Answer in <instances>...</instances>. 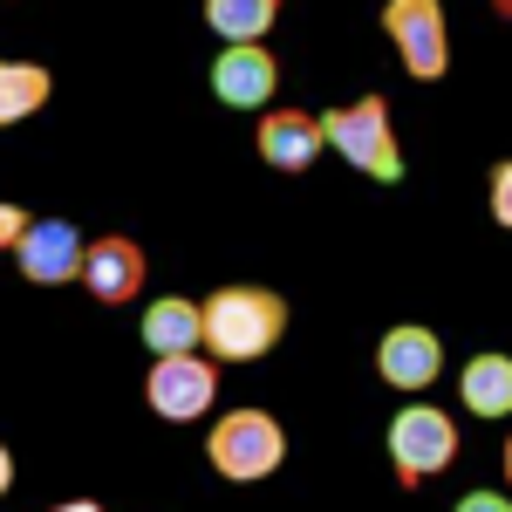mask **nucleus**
Listing matches in <instances>:
<instances>
[{"label":"nucleus","mask_w":512,"mask_h":512,"mask_svg":"<svg viewBox=\"0 0 512 512\" xmlns=\"http://www.w3.org/2000/svg\"><path fill=\"white\" fill-rule=\"evenodd\" d=\"M287 335V301L274 287H219L205 294V355L212 362H260Z\"/></svg>","instance_id":"obj_1"},{"label":"nucleus","mask_w":512,"mask_h":512,"mask_svg":"<svg viewBox=\"0 0 512 512\" xmlns=\"http://www.w3.org/2000/svg\"><path fill=\"white\" fill-rule=\"evenodd\" d=\"M321 137H328V151L349 158L362 178H376V185H396V178H403V151H396V123H390V103H383V96H355L342 110H328V117H321Z\"/></svg>","instance_id":"obj_2"},{"label":"nucleus","mask_w":512,"mask_h":512,"mask_svg":"<svg viewBox=\"0 0 512 512\" xmlns=\"http://www.w3.org/2000/svg\"><path fill=\"white\" fill-rule=\"evenodd\" d=\"M205 458H212V472L233 478V485H260V478L280 472V458H287V431L274 424V410H226L212 437H205Z\"/></svg>","instance_id":"obj_3"},{"label":"nucleus","mask_w":512,"mask_h":512,"mask_svg":"<svg viewBox=\"0 0 512 512\" xmlns=\"http://www.w3.org/2000/svg\"><path fill=\"white\" fill-rule=\"evenodd\" d=\"M390 465L403 485H424V478L451 472V458H458V424L444 417V410H431V403H403L390 417Z\"/></svg>","instance_id":"obj_4"},{"label":"nucleus","mask_w":512,"mask_h":512,"mask_svg":"<svg viewBox=\"0 0 512 512\" xmlns=\"http://www.w3.org/2000/svg\"><path fill=\"white\" fill-rule=\"evenodd\" d=\"M144 403L158 410L164 424H198L219 403V362L212 355H164V362H151Z\"/></svg>","instance_id":"obj_5"},{"label":"nucleus","mask_w":512,"mask_h":512,"mask_svg":"<svg viewBox=\"0 0 512 512\" xmlns=\"http://www.w3.org/2000/svg\"><path fill=\"white\" fill-rule=\"evenodd\" d=\"M383 35L403 55V69L417 82H437L451 69V28H444V7L437 0H390L383 7Z\"/></svg>","instance_id":"obj_6"},{"label":"nucleus","mask_w":512,"mask_h":512,"mask_svg":"<svg viewBox=\"0 0 512 512\" xmlns=\"http://www.w3.org/2000/svg\"><path fill=\"white\" fill-rule=\"evenodd\" d=\"M82 253H89V239L69 219H28V233L14 246V267L35 287H69V280H82Z\"/></svg>","instance_id":"obj_7"},{"label":"nucleus","mask_w":512,"mask_h":512,"mask_svg":"<svg viewBox=\"0 0 512 512\" xmlns=\"http://www.w3.org/2000/svg\"><path fill=\"white\" fill-rule=\"evenodd\" d=\"M144 274H151V260H144V246L130 233H103V239H89V253H82V287L103 308H130L144 294Z\"/></svg>","instance_id":"obj_8"},{"label":"nucleus","mask_w":512,"mask_h":512,"mask_svg":"<svg viewBox=\"0 0 512 512\" xmlns=\"http://www.w3.org/2000/svg\"><path fill=\"white\" fill-rule=\"evenodd\" d=\"M274 89H280V62L274 48L260 41V48H219L212 55V96L226 103V110H274Z\"/></svg>","instance_id":"obj_9"},{"label":"nucleus","mask_w":512,"mask_h":512,"mask_svg":"<svg viewBox=\"0 0 512 512\" xmlns=\"http://www.w3.org/2000/svg\"><path fill=\"white\" fill-rule=\"evenodd\" d=\"M376 376L403 396H424L437 376H444V342H437L431 328L403 321V328H390V335L376 342Z\"/></svg>","instance_id":"obj_10"},{"label":"nucleus","mask_w":512,"mask_h":512,"mask_svg":"<svg viewBox=\"0 0 512 512\" xmlns=\"http://www.w3.org/2000/svg\"><path fill=\"white\" fill-rule=\"evenodd\" d=\"M253 144H260V158L274 164V171H308V164L328 151V137H321V117H315V110H267Z\"/></svg>","instance_id":"obj_11"},{"label":"nucleus","mask_w":512,"mask_h":512,"mask_svg":"<svg viewBox=\"0 0 512 512\" xmlns=\"http://www.w3.org/2000/svg\"><path fill=\"white\" fill-rule=\"evenodd\" d=\"M144 349L158 355H205V301H185V294H164L144 308Z\"/></svg>","instance_id":"obj_12"},{"label":"nucleus","mask_w":512,"mask_h":512,"mask_svg":"<svg viewBox=\"0 0 512 512\" xmlns=\"http://www.w3.org/2000/svg\"><path fill=\"white\" fill-rule=\"evenodd\" d=\"M458 396L472 417H512V355L478 349L465 369H458Z\"/></svg>","instance_id":"obj_13"},{"label":"nucleus","mask_w":512,"mask_h":512,"mask_svg":"<svg viewBox=\"0 0 512 512\" xmlns=\"http://www.w3.org/2000/svg\"><path fill=\"white\" fill-rule=\"evenodd\" d=\"M280 21V0H212L205 7V28L226 41V48H260Z\"/></svg>","instance_id":"obj_14"},{"label":"nucleus","mask_w":512,"mask_h":512,"mask_svg":"<svg viewBox=\"0 0 512 512\" xmlns=\"http://www.w3.org/2000/svg\"><path fill=\"white\" fill-rule=\"evenodd\" d=\"M48 96H55V76H48L41 62H7V55H0V130L41 117Z\"/></svg>","instance_id":"obj_15"},{"label":"nucleus","mask_w":512,"mask_h":512,"mask_svg":"<svg viewBox=\"0 0 512 512\" xmlns=\"http://www.w3.org/2000/svg\"><path fill=\"white\" fill-rule=\"evenodd\" d=\"M492 219H499V226L512 233V158L492 171Z\"/></svg>","instance_id":"obj_16"},{"label":"nucleus","mask_w":512,"mask_h":512,"mask_svg":"<svg viewBox=\"0 0 512 512\" xmlns=\"http://www.w3.org/2000/svg\"><path fill=\"white\" fill-rule=\"evenodd\" d=\"M21 233H28V212H21V205H0V253H14Z\"/></svg>","instance_id":"obj_17"},{"label":"nucleus","mask_w":512,"mask_h":512,"mask_svg":"<svg viewBox=\"0 0 512 512\" xmlns=\"http://www.w3.org/2000/svg\"><path fill=\"white\" fill-rule=\"evenodd\" d=\"M451 512H512V499H506V492H465Z\"/></svg>","instance_id":"obj_18"},{"label":"nucleus","mask_w":512,"mask_h":512,"mask_svg":"<svg viewBox=\"0 0 512 512\" xmlns=\"http://www.w3.org/2000/svg\"><path fill=\"white\" fill-rule=\"evenodd\" d=\"M7 485H14V458H7V444H0V499H7Z\"/></svg>","instance_id":"obj_19"},{"label":"nucleus","mask_w":512,"mask_h":512,"mask_svg":"<svg viewBox=\"0 0 512 512\" xmlns=\"http://www.w3.org/2000/svg\"><path fill=\"white\" fill-rule=\"evenodd\" d=\"M48 512H103L96 499H69V506H48Z\"/></svg>","instance_id":"obj_20"},{"label":"nucleus","mask_w":512,"mask_h":512,"mask_svg":"<svg viewBox=\"0 0 512 512\" xmlns=\"http://www.w3.org/2000/svg\"><path fill=\"white\" fill-rule=\"evenodd\" d=\"M506 478H512V437H506Z\"/></svg>","instance_id":"obj_21"}]
</instances>
